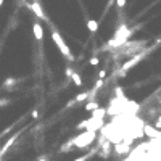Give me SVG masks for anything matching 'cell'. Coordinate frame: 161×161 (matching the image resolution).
<instances>
[{"mask_svg":"<svg viewBox=\"0 0 161 161\" xmlns=\"http://www.w3.org/2000/svg\"><path fill=\"white\" fill-rule=\"evenodd\" d=\"M52 39H53V42L56 44V47L60 49V52H61V53H63L69 61H73V60H74V56H73V53H71V50H69V47L66 45V42L61 39V36H60L58 32H56V31H53V32H52Z\"/></svg>","mask_w":161,"mask_h":161,"instance_id":"cell-1","label":"cell"},{"mask_svg":"<svg viewBox=\"0 0 161 161\" xmlns=\"http://www.w3.org/2000/svg\"><path fill=\"white\" fill-rule=\"evenodd\" d=\"M27 8H31V10L34 12V15L39 18V20H42V21H49L47 20V15L44 13V10H42V7H40V3L39 2H32V3H27Z\"/></svg>","mask_w":161,"mask_h":161,"instance_id":"cell-2","label":"cell"},{"mask_svg":"<svg viewBox=\"0 0 161 161\" xmlns=\"http://www.w3.org/2000/svg\"><path fill=\"white\" fill-rule=\"evenodd\" d=\"M32 29H34V37L37 40H42L44 39V29H42V24L39 21H36L32 24Z\"/></svg>","mask_w":161,"mask_h":161,"instance_id":"cell-3","label":"cell"},{"mask_svg":"<svg viewBox=\"0 0 161 161\" xmlns=\"http://www.w3.org/2000/svg\"><path fill=\"white\" fill-rule=\"evenodd\" d=\"M87 29H89L90 32H97V31H98V21L89 20V21H87Z\"/></svg>","mask_w":161,"mask_h":161,"instance_id":"cell-4","label":"cell"},{"mask_svg":"<svg viewBox=\"0 0 161 161\" xmlns=\"http://www.w3.org/2000/svg\"><path fill=\"white\" fill-rule=\"evenodd\" d=\"M100 107H98V103L97 102H89V103H86V111H97Z\"/></svg>","mask_w":161,"mask_h":161,"instance_id":"cell-5","label":"cell"},{"mask_svg":"<svg viewBox=\"0 0 161 161\" xmlns=\"http://www.w3.org/2000/svg\"><path fill=\"white\" fill-rule=\"evenodd\" d=\"M71 79H73V82H74V86H78V87H81V86H82V78H81V76H79L78 73H73Z\"/></svg>","mask_w":161,"mask_h":161,"instance_id":"cell-6","label":"cell"},{"mask_svg":"<svg viewBox=\"0 0 161 161\" xmlns=\"http://www.w3.org/2000/svg\"><path fill=\"white\" fill-rule=\"evenodd\" d=\"M89 95H90V92H82V93H79V95L76 97V102H82V100H86Z\"/></svg>","mask_w":161,"mask_h":161,"instance_id":"cell-7","label":"cell"},{"mask_svg":"<svg viewBox=\"0 0 161 161\" xmlns=\"http://www.w3.org/2000/svg\"><path fill=\"white\" fill-rule=\"evenodd\" d=\"M90 64L92 66H97L98 64V58H97V56H92V58H90Z\"/></svg>","mask_w":161,"mask_h":161,"instance_id":"cell-8","label":"cell"},{"mask_svg":"<svg viewBox=\"0 0 161 161\" xmlns=\"http://www.w3.org/2000/svg\"><path fill=\"white\" fill-rule=\"evenodd\" d=\"M116 5H118L119 8H122V7L126 5V0H116Z\"/></svg>","mask_w":161,"mask_h":161,"instance_id":"cell-9","label":"cell"},{"mask_svg":"<svg viewBox=\"0 0 161 161\" xmlns=\"http://www.w3.org/2000/svg\"><path fill=\"white\" fill-rule=\"evenodd\" d=\"M155 127H156V129H161V116L156 119V122H155Z\"/></svg>","mask_w":161,"mask_h":161,"instance_id":"cell-10","label":"cell"},{"mask_svg":"<svg viewBox=\"0 0 161 161\" xmlns=\"http://www.w3.org/2000/svg\"><path fill=\"white\" fill-rule=\"evenodd\" d=\"M98 78H100V79L107 78V71H105V69H103V71H100V73H98Z\"/></svg>","mask_w":161,"mask_h":161,"instance_id":"cell-11","label":"cell"},{"mask_svg":"<svg viewBox=\"0 0 161 161\" xmlns=\"http://www.w3.org/2000/svg\"><path fill=\"white\" fill-rule=\"evenodd\" d=\"M89 156H90V155H84V156H81V158H78V159H74V161H86Z\"/></svg>","mask_w":161,"mask_h":161,"instance_id":"cell-12","label":"cell"},{"mask_svg":"<svg viewBox=\"0 0 161 161\" xmlns=\"http://www.w3.org/2000/svg\"><path fill=\"white\" fill-rule=\"evenodd\" d=\"M37 116H39V113H37V111L34 110V111H32V118H37Z\"/></svg>","mask_w":161,"mask_h":161,"instance_id":"cell-13","label":"cell"},{"mask_svg":"<svg viewBox=\"0 0 161 161\" xmlns=\"http://www.w3.org/2000/svg\"><path fill=\"white\" fill-rule=\"evenodd\" d=\"M2 5H3V0H0V8H2Z\"/></svg>","mask_w":161,"mask_h":161,"instance_id":"cell-14","label":"cell"}]
</instances>
